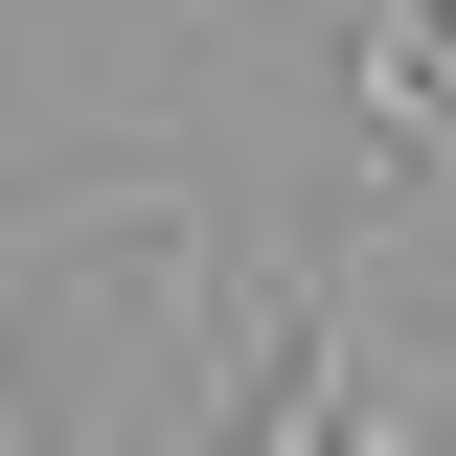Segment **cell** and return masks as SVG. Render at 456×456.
Returning a JSON list of instances; mask_svg holds the SVG:
<instances>
[{"label":"cell","mask_w":456,"mask_h":456,"mask_svg":"<svg viewBox=\"0 0 456 456\" xmlns=\"http://www.w3.org/2000/svg\"><path fill=\"white\" fill-rule=\"evenodd\" d=\"M342 411H365V365H342V320H320V342L274 365V388L228 411V456H342Z\"/></svg>","instance_id":"cell-1"},{"label":"cell","mask_w":456,"mask_h":456,"mask_svg":"<svg viewBox=\"0 0 456 456\" xmlns=\"http://www.w3.org/2000/svg\"><path fill=\"white\" fill-rule=\"evenodd\" d=\"M342 456H411V434H388V411H342Z\"/></svg>","instance_id":"cell-2"},{"label":"cell","mask_w":456,"mask_h":456,"mask_svg":"<svg viewBox=\"0 0 456 456\" xmlns=\"http://www.w3.org/2000/svg\"><path fill=\"white\" fill-rule=\"evenodd\" d=\"M0 456H23V365H0Z\"/></svg>","instance_id":"cell-3"}]
</instances>
